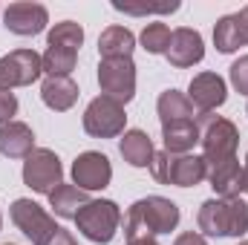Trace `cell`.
Returning <instances> with one entry per match:
<instances>
[{
  "label": "cell",
  "mask_w": 248,
  "mask_h": 245,
  "mask_svg": "<svg viewBox=\"0 0 248 245\" xmlns=\"http://www.w3.org/2000/svg\"><path fill=\"white\" fill-rule=\"evenodd\" d=\"M12 222L17 225V231H23V237H29L35 245H44L61 225H55V219L32 199H15L12 208Z\"/></svg>",
  "instance_id": "10"
},
{
  "label": "cell",
  "mask_w": 248,
  "mask_h": 245,
  "mask_svg": "<svg viewBox=\"0 0 248 245\" xmlns=\"http://www.w3.org/2000/svg\"><path fill=\"white\" fill-rule=\"evenodd\" d=\"M202 58H205V44H202V35L196 29L182 26V29H176L170 35V46H168V61H170V66L187 69V66L199 63Z\"/></svg>",
  "instance_id": "14"
},
{
  "label": "cell",
  "mask_w": 248,
  "mask_h": 245,
  "mask_svg": "<svg viewBox=\"0 0 248 245\" xmlns=\"http://www.w3.org/2000/svg\"><path fill=\"white\" fill-rule=\"evenodd\" d=\"M44 245H78V243H75V237H72L69 231L58 228V231H55V234H52V237H49Z\"/></svg>",
  "instance_id": "31"
},
{
  "label": "cell",
  "mask_w": 248,
  "mask_h": 245,
  "mask_svg": "<svg viewBox=\"0 0 248 245\" xmlns=\"http://www.w3.org/2000/svg\"><path fill=\"white\" fill-rule=\"evenodd\" d=\"M41 98L49 110L55 113H66L75 107L78 101V84L69 78V75H55V78H46L41 84Z\"/></svg>",
  "instance_id": "17"
},
{
  "label": "cell",
  "mask_w": 248,
  "mask_h": 245,
  "mask_svg": "<svg viewBox=\"0 0 248 245\" xmlns=\"http://www.w3.org/2000/svg\"><path fill=\"white\" fill-rule=\"evenodd\" d=\"M199 127V144H202V159L208 165H219L228 159H237V144H240V130L237 124L214 116V113H199L196 116Z\"/></svg>",
  "instance_id": "3"
},
{
  "label": "cell",
  "mask_w": 248,
  "mask_h": 245,
  "mask_svg": "<svg viewBox=\"0 0 248 245\" xmlns=\"http://www.w3.org/2000/svg\"><path fill=\"white\" fill-rule=\"evenodd\" d=\"M35 150V133L23 122L0 124V153L6 159H26Z\"/></svg>",
  "instance_id": "15"
},
{
  "label": "cell",
  "mask_w": 248,
  "mask_h": 245,
  "mask_svg": "<svg viewBox=\"0 0 248 245\" xmlns=\"http://www.w3.org/2000/svg\"><path fill=\"white\" fill-rule=\"evenodd\" d=\"M3 23L9 32L20 35V38H32V35H41L49 23V12L46 6L41 3H29V0H20V3H9L6 12H3Z\"/></svg>",
  "instance_id": "11"
},
{
  "label": "cell",
  "mask_w": 248,
  "mask_h": 245,
  "mask_svg": "<svg viewBox=\"0 0 248 245\" xmlns=\"http://www.w3.org/2000/svg\"><path fill=\"white\" fill-rule=\"evenodd\" d=\"M15 113H17V98L12 90H0V124L15 122Z\"/></svg>",
  "instance_id": "28"
},
{
  "label": "cell",
  "mask_w": 248,
  "mask_h": 245,
  "mask_svg": "<svg viewBox=\"0 0 248 245\" xmlns=\"http://www.w3.org/2000/svg\"><path fill=\"white\" fill-rule=\"evenodd\" d=\"M44 75V61L35 49H12L0 58V90L29 87Z\"/></svg>",
  "instance_id": "9"
},
{
  "label": "cell",
  "mask_w": 248,
  "mask_h": 245,
  "mask_svg": "<svg viewBox=\"0 0 248 245\" xmlns=\"http://www.w3.org/2000/svg\"><path fill=\"white\" fill-rule=\"evenodd\" d=\"M119 153L130 168H150L156 150L144 130H124L122 141H119Z\"/></svg>",
  "instance_id": "18"
},
{
  "label": "cell",
  "mask_w": 248,
  "mask_h": 245,
  "mask_svg": "<svg viewBox=\"0 0 248 245\" xmlns=\"http://www.w3.org/2000/svg\"><path fill=\"white\" fill-rule=\"evenodd\" d=\"M214 44H217V49H219L222 55H231V52H237V49L243 46L234 15H225V17L217 20V26H214Z\"/></svg>",
  "instance_id": "24"
},
{
  "label": "cell",
  "mask_w": 248,
  "mask_h": 245,
  "mask_svg": "<svg viewBox=\"0 0 248 245\" xmlns=\"http://www.w3.org/2000/svg\"><path fill=\"white\" fill-rule=\"evenodd\" d=\"M179 205L165 199V196H144L130 205L124 216V237L127 240H141V237H159L170 234L179 225Z\"/></svg>",
  "instance_id": "1"
},
{
  "label": "cell",
  "mask_w": 248,
  "mask_h": 245,
  "mask_svg": "<svg viewBox=\"0 0 248 245\" xmlns=\"http://www.w3.org/2000/svg\"><path fill=\"white\" fill-rule=\"evenodd\" d=\"M90 202V196H87V190H81L78 184H58L52 193H49V208L55 211V216H61V219H75L78 216V211L84 208Z\"/></svg>",
  "instance_id": "22"
},
{
  "label": "cell",
  "mask_w": 248,
  "mask_h": 245,
  "mask_svg": "<svg viewBox=\"0 0 248 245\" xmlns=\"http://www.w3.org/2000/svg\"><path fill=\"white\" fill-rule=\"evenodd\" d=\"M133 49H136V35L127 26H107L101 32V38H98V55H101V61L133 58Z\"/></svg>",
  "instance_id": "19"
},
{
  "label": "cell",
  "mask_w": 248,
  "mask_h": 245,
  "mask_svg": "<svg viewBox=\"0 0 248 245\" xmlns=\"http://www.w3.org/2000/svg\"><path fill=\"white\" fill-rule=\"evenodd\" d=\"M170 29L168 23H147L141 29V49L150 52V55H168V46H170Z\"/></svg>",
  "instance_id": "26"
},
{
  "label": "cell",
  "mask_w": 248,
  "mask_h": 245,
  "mask_svg": "<svg viewBox=\"0 0 248 245\" xmlns=\"http://www.w3.org/2000/svg\"><path fill=\"white\" fill-rule=\"evenodd\" d=\"M0 225H3V216H0Z\"/></svg>",
  "instance_id": "37"
},
{
  "label": "cell",
  "mask_w": 248,
  "mask_h": 245,
  "mask_svg": "<svg viewBox=\"0 0 248 245\" xmlns=\"http://www.w3.org/2000/svg\"><path fill=\"white\" fill-rule=\"evenodd\" d=\"M228 75H231L234 90L243 92V95H248V55H243V58H237V61L231 63Z\"/></svg>",
  "instance_id": "27"
},
{
  "label": "cell",
  "mask_w": 248,
  "mask_h": 245,
  "mask_svg": "<svg viewBox=\"0 0 248 245\" xmlns=\"http://www.w3.org/2000/svg\"><path fill=\"white\" fill-rule=\"evenodd\" d=\"M127 245H159L153 237H141V240H127Z\"/></svg>",
  "instance_id": "33"
},
{
  "label": "cell",
  "mask_w": 248,
  "mask_h": 245,
  "mask_svg": "<svg viewBox=\"0 0 248 245\" xmlns=\"http://www.w3.org/2000/svg\"><path fill=\"white\" fill-rule=\"evenodd\" d=\"M234 20H237V32H240V41L248 44V6H243L237 15H234Z\"/></svg>",
  "instance_id": "30"
},
{
  "label": "cell",
  "mask_w": 248,
  "mask_h": 245,
  "mask_svg": "<svg viewBox=\"0 0 248 245\" xmlns=\"http://www.w3.org/2000/svg\"><path fill=\"white\" fill-rule=\"evenodd\" d=\"M49 46H66V49H78L84 44V29L81 23L75 20H61L49 29V38H46Z\"/></svg>",
  "instance_id": "25"
},
{
  "label": "cell",
  "mask_w": 248,
  "mask_h": 245,
  "mask_svg": "<svg viewBox=\"0 0 248 245\" xmlns=\"http://www.w3.org/2000/svg\"><path fill=\"white\" fill-rule=\"evenodd\" d=\"M187 98H190V104L199 113H211V110H217V107L225 104L228 87H225L222 75H217V72H199V75H193V81L187 87Z\"/></svg>",
  "instance_id": "13"
},
{
  "label": "cell",
  "mask_w": 248,
  "mask_h": 245,
  "mask_svg": "<svg viewBox=\"0 0 248 245\" xmlns=\"http://www.w3.org/2000/svg\"><path fill=\"white\" fill-rule=\"evenodd\" d=\"M208 182L219 193V199H237L243 193V165L237 159L208 165Z\"/></svg>",
  "instance_id": "16"
},
{
  "label": "cell",
  "mask_w": 248,
  "mask_h": 245,
  "mask_svg": "<svg viewBox=\"0 0 248 245\" xmlns=\"http://www.w3.org/2000/svg\"><path fill=\"white\" fill-rule=\"evenodd\" d=\"M150 173L159 184H176V187H196L208 179V162L202 156H173L168 150L153 153Z\"/></svg>",
  "instance_id": "4"
},
{
  "label": "cell",
  "mask_w": 248,
  "mask_h": 245,
  "mask_svg": "<svg viewBox=\"0 0 248 245\" xmlns=\"http://www.w3.org/2000/svg\"><path fill=\"white\" fill-rule=\"evenodd\" d=\"M156 113H159V122L162 127L168 124H179V122H193V104L185 92L179 90H165L156 101Z\"/></svg>",
  "instance_id": "20"
},
{
  "label": "cell",
  "mask_w": 248,
  "mask_h": 245,
  "mask_svg": "<svg viewBox=\"0 0 248 245\" xmlns=\"http://www.w3.org/2000/svg\"><path fill=\"white\" fill-rule=\"evenodd\" d=\"M243 190L248 193V156H246V165H243Z\"/></svg>",
  "instance_id": "34"
},
{
  "label": "cell",
  "mask_w": 248,
  "mask_h": 245,
  "mask_svg": "<svg viewBox=\"0 0 248 245\" xmlns=\"http://www.w3.org/2000/svg\"><path fill=\"white\" fill-rule=\"evenodd\" d=\"M162 141H165V150L173 153V156H185V153H190V150L199 144V127H196V119H193V122H179V124L162 127Z\"/></svg>",
  "instance_id": "21"
},
{
  "label": "cell",
  "mask_w": 248,
  "mask_h": 245,
  "mask_svg": "<svg viewBox=\"0 0 248 245\" xmlns=\"http://www.w3.org/2000/svg\"><path fill=\"white\" fill-rule=\"evenodd\" d=\"M44 61V72L49 78L55 75H69L78 63V49H66V46H46V52L41 55Z\"/></svg>",
  "instance_id": "23"
},
{
  "label": "cell",
  "mask_w": 248,
  "mask_h": 245,
  "mask_svg": "<svg viewBox=\"0 0 248 245\" xmlns=\"http://www.w3.org/2000/svg\"><path fill=\"white\" fill-rule=\"evenodd\" d=\"M113 9H119L124 15H153V12H176L179 3H170V6H124V3H113Z\"/></svg>",
  "instance_id": "29"
},
{
  "label": "cell",
  "mask_w": 248,
  "mask_h": 245,
  "mask_svg": "<svg viewBox=\"0 0 248 245\" xmlns=\"http://www.w3.org/2000/svg\"><path fill=\"white\" fill-rule=\"evenodd\" d=\"M124 124H127V113L119 101L98 95L87 104L84 110V130L93 138H116L124 136Z\"/></svg>",
  "instance_id": "6"
},
{
  "label": "cell",
  "mask_w": 248,
  "mask_h": 245,
  "mask_svg": "<svg viewBox=\"0 0 248 245\" xmlns=\"http://www.w3.org/2000/svg\"><path fill=\"white\" fill-rule=\"evenodd\" d=\"M113 179V165L104 153L87 150L72 162V184L81 190H104Z\"/></svg>",
  "instance_id": "12"
},
{
  "label": "cell",
  "mask_w": 248,
  "mask_h": 245,
  "mask_svg": "<svg viewBox=\"0 0 248 245\" xmlns=\"http://www.w3.org/2000/svg\"><path fill=\"white\" fill-rule=\"evenodd\" d=\"M98 87L101 95L119 101V104H130L136 95V63L133 58H110V61L98 63Z\"/></svg>",
  "instance_id": "7"
},
{
  "label": "cell",
  "mask_w": 248,
  "mask_h": 245,
  "mask_svg": "<svg viewBox=\"0 0 248 245\" xmlns=\"http://www.w3.org/2000/svg\"><path fill=\"white\" fill-rule=\"evenodd\" d=\"M246 113H248V107H246Z\"/></svg>",
  "instance_id": "38"
},
{
  "label": "cell",
  "mask_w": 248,
  "mask_h": 245,
  "mask_svg": "<svg viewBox=\"0 0 248 245\" xmlns=\"http://www.w3.org/2000/svg\"><path fill=\"white\" fill-rule=\"evenodd\" d=\"M240 245H248V240H243V243H240Z\"/></svg>",
  "instance_id": "35"
},
{
  "label": "cell",
  "mask_w": 248,
  "mask_h": 245,
  "mask_svg": "<svg viewBox=\"0 0 248 245\" xmlns=\"http://www.w3.org/2000/svg\"><path fill=\"white\" fill-rule=\"evenodd\" d=\"M196 225L205 237H243L248 231V205L237 199H208L196 214Z\"/></svg>",
  "instance_id": "2"
},
{
  "label": "cell",
  "mask_w": 248,
  "mask_h": 245,
  "mask_svg": "<svg viewBox=\"0 0 248 245\" xmlns=\"http://www.w3.org/2000/svg\"><path fill=\"white\" fill-rule=\"evenodd\" d=\"M75 225H78V231H81L90 243L107 245L116 237L119 225H122V211H119V205H116L113 199H90V202L78 211Z\"/></svg>",
  "instance_id": "5"
},
{
  "label": "cell",
  "mask_w": 248,
  "mask_h": 245,
  "mask_svg": "<svg viewBox=\"0 0 248 245\" xmlns=\"http://www.w3.org/2000/svg\"><path fill=\"white\" fill-rule=\"evenodd\" d=\"M3 245H15V243H3Z\"/></svg>",
  "instance_id": "36"
},
{
  "label": "cell",
  "mask_w": 248,
  "mask_h": 245,
  "mask_svg": "<svg viewBox=\"0 0 248 245\" xmlns=\"http://www.w3.org/2000/svg\"><path fill=\"white\" fill-rule=\"evenodd\" d=\"M63 182V168H61V159L46 150V147H38L26 156L23 162V184L32 187L35 193H52L58 184Z\"/></svg>",
  "instance_id": "8"
},
{
  "label": "cell",
  "mask_w": 248,
  "mask_h": 245,
  "mask_svg": "<svg viewBox=\"0 0 248 245\" xmlns=\"http://www.w3.org/2000/svg\"><path fill=\"white\" fill-rule=\"evenodd\" d=\"M173 245H208L205 243V237L202 234H196V231H185V234H179L176 237V243Z\"/></svg>",
  "instance_id": "32"
}]
</instances>
